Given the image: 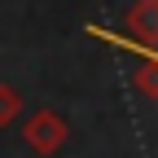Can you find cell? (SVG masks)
<instances>
[{
    "mask_svg": "<svg viewBox=\"0 0 158 158\" xmlns=\"http://www.w3.org/2000/svg\"><path fill=\"white\" fill-rule=\"evenodd\" d=\"M127 40L158 53V0H136L127 9Z\"/></svg>",
    "mask_w": 158,
    "mask_h": 158,
    "instance_id": "2",
    "label": "cell"
},
{
    "mask_svg": "<svg viewBox=\"0 0 158 158\" xmlns=\"http://www.w3.org/2000/svg\"><path fill=\"white\" fill-rule=\"evenodd\" d=\"M18 114H22V92L13 84H0V127H9Z\"/></svg>",
    "mask_w": 158,
    "mask_h": 158,
    "instance_id": "4",
    "label": "cell"
},
{
    "mask_svg": "<svg viewBox=\"0 0 158 158\" xmlns=\"http://www.w3.org/2000/svg\"><path fill=\"white\" fill-rule=\"evenodd\" d=\"M66 136H70V127H66V118L57 114V110H35L31 118H27V127H22V141L35 149V154H57L66 145Z\"/></svg>",
    "mask_w": 158,
    "mask_h": 158,
    "instance_id": "1",
    "label": "cell"
},
{
    "mask_svg": "<svg viewBox=\"0 0 158 158\" xmlns=\"http://www.w3.org/2000/svg\"><path fill=\"white\" fill-rule=\"evenodd\" d=\"M136 57H141V62H136V70H132L136 92L158 97V53H136Z\"/></svg>",
    "mask_w": 158,
    "mask_h": 158,
    "instance_id": "3",
    "label": "cell"
}]
</instances>
